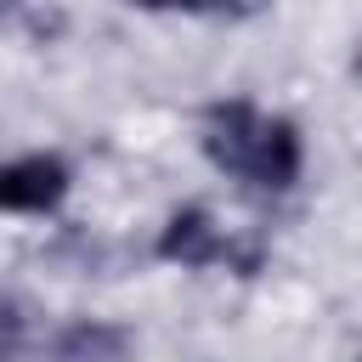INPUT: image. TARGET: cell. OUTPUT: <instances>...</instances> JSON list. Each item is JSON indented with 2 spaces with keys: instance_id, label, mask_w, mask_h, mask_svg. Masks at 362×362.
I'll return each instance as SVG.
<instances>
[{
  "instance_id": "1",
  "label": "cell",
  "mask_w": 362,
  "mask_h": 362,
  "mask_svg": "<svg viewBox=\"0 0 362 362\" xmlns=\"http://www.w3.org/2000/svg\"><path fill=\"white\" fill-rule=\"evenodd\" d=\"M68 164L57 153H23L0 164V209L6 215H51L68 198Z\"/></svg>"
},
{
  "instance_id": "2",
  "label": "cell",
  "mask_w": 362,
  "mask_h": 362,
  "mask_svg": "<svg viewBox=\"0 0 362 362\" xmlns=\"http://www.w3.org/2000/svg\"><path fill=\"white\" fill-rule=\"evenodd\" d=\"M226 243H232V238H221L215 215L198 209V204H187V209H175V215L158 226L153 255L170 260V266H181V272H204V266H221V260H226Z\"/></svg>"
},
{
  "instance_id": "3",
  "label": "cell",
  "mask_w": 362,
  "mask_h": 362,
  "mask_svg": "<svg viewBox=\"0 0 362 362\" xmlns=\"http://www.w3.org/2000/svg\"><path fill=\"white\" fill-rule=\"evenodd\" d=\"M260 119L266 113H255V102H215L204 113V158L226 175H243L255 136H260Z\"/></svg>"
},
{
  "instance_id": "4",
  "label": "cell",
  "mask_w": 362,
  "mask_h": 362,
  "mask_svg": "<svg viewBox=\"0 0 362 362\" xmlns=\"http://www.w3.org/2000/svg\"><path fill=\"white\" fill-rule=\"evenodd\" d=\"M305 170V141H300V124L294 119H260V136H255V153H249V170L243 181L266 187V192H288Z\"/></svg>"
},
{
  "instance_id": "5",
  "label": "cell",
  "mask_w": 362,
  "mask_h": 362,
  "mask_svg": "<svg viewBox=\"0 0 362 362\" xmlns=\"http://www.w3.org/2000/svg\"><path fill=\"white\" fill-rule=\"evenodd\" d=\"M130 356H136V334L102 317H79L51 339V362H130Z\"/></svg>"
},
{
  "instance_id": "6",
  "label": "cell",
  "mask_w": 362,
  "mask_h": 362,
  "mask_svg": "<svg viewBox=\"0 0 362 362\" xmlns=\"http://www.w3.org/2000/svg\"><path fill=\"white\" fill-rule=\"evenodd\" d=\"M130 6H141V11H175V6L198 11V0H130Z\"/></svg>"
},
{
  "instance_id": "7",
  "label": "cell",
  "mask_w": 362,
  "mask_h": 362,
  "mask_svg": "<svg viewBox=\"0 0 362 362\" xmlns=\"http://www.w3.org/2000/svg\"><path fill=\"white\" fill-rule=\"evenodd\" d=\"M204 6H232V0H198V11H204Z\"/></svg>"
},
{
  "instance_id": "8",
  "label": "cell",
  "mask_w": 362,
  "mask_h": 362,
  "mask_svg": "<svg viewBox=\"0 0 362 362\" xmlns=\"http://www.w3.org/2000/svg\"><path fill=\"white\" fill-rule=\"evenodd\" d=\"M351 68H356V74H362V45H356V62H351Z\"/></svg>"
},
{
  "instance_id": "9",
  "label": "cell",
  "mask_w": 362,
  "mask_h": 362,
  "mask_svg": "<svg viewBox=\"0 0 362 362\" xmlns=\"http://www.w3.org/2000/svg\"><path fill=\"white\" fill-rule=\"evenodd\" d=\"M6 6H11V0H0V17H6Z\"/></svg>"
}]
</instances>
